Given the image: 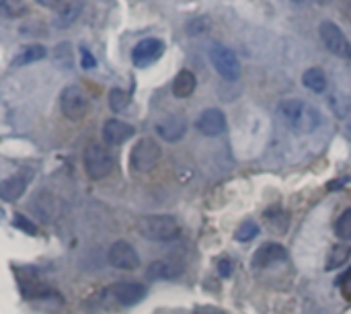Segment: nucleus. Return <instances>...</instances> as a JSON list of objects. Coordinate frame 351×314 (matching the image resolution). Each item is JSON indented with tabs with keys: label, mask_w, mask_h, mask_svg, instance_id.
I'll list each match as a JSON object with an SVG mask.
<instances>
[{
	"label": "nucleus",
	"mask_w": 351,
	"mask_h": 314,
	"mask_svg": "<svg viewBox=\"0 0 351 314\" xmlns=\"http://www.w3.org/2000/svg\"><path fill=\"white\" fill-rule=\"evenodd\" d=\"M278 117L282 123L298 136H306L319 130L321 113L317 107L306 103L304 99H284L278 105Z\"/></svg>",
	"instance_id": "obj_1"
},
{
	"label": "nucleus",
	"mask_w": 351,
	"mask_h": 314,
	"mask_svg": "<svg viewBox=\"0 0 351 314\" xmlns=\"http://www.w3.org/2000/svg\"><path fill=\"white\" fill-rule=\"evenodd\" d=\"M138 232L152 243H173L181 237V226L173 216H146L140 220Z\"/></svg>",
	"instance_id": "obj_2"
},
{
	"label": "nucleus",
	"mask_w": 351,
	"mask_h": 314,
	"mask_svg": "<svg viewBox=\"0 0 351 314\" xmlns=\"http://www.w3.org/2000/svg\"><path fill=\"white\" fill-rule=\"evenodd\" d=\"M115 169V158L113 154L109 152L107 146L103 144H88L86 150H84V171L90 179L99 181V179H105L113 173Z\"/></svg>",
	"instance_id": "obj_3"
},
{
	"label": "nucleus",
	"mask_w": 351,
	"mask_h": 314,
	"mask_svg": "<svg viewBox=\"0 0 351 314\" xmlns=\"http://www.w3.org/2000/svg\"><path fill=\"white\" fill-rule=\"evenodd\" d=\"M160 156H162V150L158 142L152 138H142L140 142H136V146L130 152V167L136 173H150L160 162Z\"/></svg>",
	"instance_id": "obj_4"
},
{
	"label": "nucleus",
	"mask_w": 351,
	"mask_h": 314,
	"mask_svg": "<svg viewBox=\"0 0 351 314\" xmlns=\"http://www.w3.org/2000/svg\"><path fill=\"white\" fill-rule=\"evenodd\" d=\"M144 296H146V288L136 282H119L103 292V300L109 306H134L142 302Z\"/></svg>",
	"instance_id": "obj_5"
},
{
	"label": "nucleus",
	"mask_w": 351,
	"mask_h": 314,
	"mask_svg": "<svg viewBox=\"0 0 351 314\" xmlns=\"http://www.w3.org/2000/svg\"><path fill=\"white\" fill-rule=\"evenodd\" d=\"M60 109L70 121H80L88 113V97L78 84H68L60 93Z\"/></svg>",
	"instance_id": "obj_6"
},
{
	"label": "nucleus",
	"mask_w": 351,
	"mask_h": 314,
	"mask_svg": "<svg viewBox=\"0 0 351 314\" xmlns=\"http://www.w3.org/2000/svg\"><path fill=\"white\" fill-rule=\"evenodd\" d=\"M210 62L224 80L234 82L241 78V62H239L237 53L230 47H226L224 43H214L210 47Z\"/></svg>",
	"instance_id": "obj_7"
},
{
	"label": "nucleus",
	"mask_w": 351,
	"mask_h": 314,
	"mask_svg": "<svg viewBox=\"0 0 351 314\" xmlns=\"http://www.w3.org/2000/svg\"><path fill=\"white\" fill-rule=\"evenodd\" d=\"M321 39L325 43V47L343 58V60H351V43L350 39L346 37V33L341 31V27L333 21H323L321 23Z\"/></svg>",
	"instance_id": "obj_8"
},
{
	"label": "nucleus",
	"mask_w": 351,
	"mask_h": 314,
	"mask_svg": "<svg viewBox=\"0 0 351 314\" xmlns=\"http://www.w3.org/2000/svg\"><path fill=\"white\" fill-rule=\"evenodd\" d=\"M162 53H165V41L158 37H148V39H142L140 43H136V47L132 49V62L138 68H146V66L154 64Z\"/></svg>",
	"instance_id": "obj_9"
},
{
	"label": "nucleus",
	"mask_w": 351,
	"mask_h": 314,
	"mask_svg": "<svg viewBox=\"0 0 351 314\" xmlns=\"http://www.w3.org/2000/svg\"><path fill=\"white\" fill-rule=\"evenodd\" d=\"M109 263L117 269H125V271H134L140 265V257L138 251L128 243V241H115L109 249L107 255Z\"/></svg>",
	"instance_id": "obj_10"
},
{
	"label": "nucleus",
	"mask_w": 351,
	"mask_h": 314,
	"mask_svg": "<svg viewBox=\"0 0 351 314\" xmlns=\"http://www.w3.org/2000/svg\"><path fill=\"white\" fill-rule=\"evenodd\" d=\"M195 128L199 134L208 136V138H216V136H222L226 132V115L216 109V107H210L206 111H202V115L197 117L195 121Z\"/></svg>",
	"instance_id": "obj_11"
},
{
	"label": "nucleus",
	"mask_w": 351,
	"mask_h": 314,
	"mask_svg": "<svg viewBox=\"0 0 351 314\" xmlns=\"http://www.w3.org/2000/svg\"><path fill=\"white\" fill-rule=\"evenodd\" d=\"M286 257H288V251L280 243H265V245H261L255 251V255H253V267L255 269H265V267H271L276 263L286 261Z\"/></svg>",
	"instance_id": "obj_12"
},
{
	"label": "nucleus",
	"mask_w": 351,
	"mask_h": 314,
	"mask_svg": "<svg viewBox=\"0 0 351 314\" xmlns=\"http://www.w3.org/2000/svg\"><path fill=\"white\" fill-rule=\"evenodd\" d=\"M156 132L165 142H179L187 134V119L185 115H169L158 121Z\"/></svg>",
	"instance_id": "obj_13"
},
{
	"label": "nucleus",
	"mask_w": 351,
	"mask_h": 314,
	"mask_svg": "<svg viewBox=\"0 0 351 314\" xmlns=\"http://www.w3.org/2000/svg\"><path fill=\"white\" fill-rule=\"evenodd\" d=\"M134 134H136L134 125H130L121 119H107L103 125V140L111 146H119V144L128 142Z\"/></svg>",
	"instance_id": "obj_14"
},
{
	"label": "nucleus",
	"mask_w": 351,
	"mask_h": 314,
	"mask_svg": "<svg viewBox=\"0 0 351 314\" xmlns=\"http://www.w3.org/2000/svg\"><path fill=\"white\" fill-rule=\"evenodd\" d=\"M195 86H197L195 74L191 70H181L173 80V95L177 99H187L195 93Z\"/></svg>",
	"instance_id": "obj_15"
},
{
	"label": "nucleus",
	"mask_w": 351,
	"mask_h": 314,
	"mask_svg": "<svg viewBox=\"0 0 351 314\" xmlns=\"http://www.w3.org/2000/svg\"><path fill=\"white\" fill-rule=\"evenodd\" d=\"M25 189H27V181L16 175V177H10V179L2 181V185H0V197L4 202H14V200H19L25 193Z\"/></svg>",
	"instance_id": "obj_16"
},
{
	"label": "nucleus",
	"mask_w": 351,
	"mask_h": 314,
	"mask_svg": "<svg viewBox=\"0 0 351 314\" xmlns=\"http://www.w3.org/2000/svg\"><path fill=\"white\" fill-rule=\"evenodd\" d=\"M181 267L171 263V261H156L148 267V278L150 280H175L181 276Z\"/></svg>",
	"instance_id": "obj_17"
},
{
	"label": "nucleus",
	"mask_w": 351,
	"mask_h": 314,
	"mask_svg": "<svg viewBox=\"0 0 351 314\" xmlns=\"http://www.w3.org/2000/svg\"><path fill=\"white\" fill-rule=\"evenodd\" d=\"M302 82L308 90L313 93H325L329 82H327V76L321 68H308L302 76Z\"/></svg>",
	"instance_id": "obj_18"
},
{
	"label": "nucleus",
	"mask_w": 351,
	"mask_h": 314,
	"mask_svg": "<svg viewBox=\"0 0 351 314\" xmlns=\"http://www.w3.org/2000/svg\"><path fill=\"white\" fill-rule=\"evenodd\" d=\"M47 56V49L39 43H33V45H27L12 62V66H27V64H33V62H39Z\"/></svg>",
	"instance_id": "obj_19"
},
{
	"label": "nucleus",
	"mask_w": 351,
	"mask_h": 314,
	"mask_svg": "<svg viewBox=\"0 0 351 314\" xmlns=\"http://www.w3.org/2000/svg\"><path fill=\"white\" fill-rule=\"evenodd\" d=\"M351 255V247L350 245H337L331 249L329 257H327V263H325V269L327 271H335L339 269L341 265H346V261L350 259Z\"/></svg>",
	"instance_id": "obj_20"
},
{
	"label": "nucleus",
	"mask_w": 351,
	"mask_h": 314,
	"mask_svg": "<svg viewBox=\"0 0 351 314\" xmlns=\"http://www.w3.org/2000/svg\"><path fill=\"white\" fill-rule=\"evenodd\" d=\"M130 101H132V97H130L128 90H123V88H111V93H109V107L115 113L125 111L128 105H130Z\"/></svg>",
	"instance_id": "obj_21"
},
{
	"label": "nucleus",
	"mask_w": 351,
	"mask_h": 314,
	"mask_svg": "<svg viewBox=\"0 0 351 314\" xmlns=\"http://www.w3.org/2000/svg\"><path fill=\"white\" fill-rule=\"evenodd\" d=\"M265 220H267L269 228L276 230V232H284V230L288 228V216H286L280 208L267 210V212H265Z\"/></svg>",
	"instance_id": "obj_22"
},
{
	"label": "nucleus",
	"mask_w": 351,
	"mask_h": 314,
	"mask_svg": "<svg viewBox=\"0 0 351 314\" xmlns=\"http://www.w3.org/2000/svg\"><path fill=\"white\" fill-rule=\"evenodd\" d=\"M0 10L6 19H16L27 12V4L23 0H0Z\"/></svg>",
	"instance_id": "obj_23"
},
{
	"label": "nucleus",
	"mask_w": 351,
	"mask_h": 314,
	"mask_svg": "<svg viewBox=\"0 0 351 314\" xmlns=\"http://www.w3.org/2000/svg\"><path fill=\"white\" fill-rule=\"evenodd\" d=\"M259 237V224H255V222H245V224H241L239 226V230L234 232V239L239 241V243H249V241H253V239H257Z\"/></svg>",
	"instance_id": "obj_24"
},
{
	"label": "nucleus",
	"mask_w": 351,
	"mask_h": 314,
	"mask_svg": "<svg viewBox=\"0 0 351 314\" xmlns=\"http://www.w3.org/2000/svg\"><path fill=\"white\" fill-rule=\"evenodd\" d=\"M335 234L341 239V241H351V210H346L337 224H335Z\"/></svg>",
	"instance_id": "obj_25"
},
{
	"label": "nucleus",
	"mask_w": 351,
	"mask_h": 314,
	"mask_svg": "<svg viewBox=\"0 0 351 314\" xmlns=\"http://www.w3.org/2000/svg\"><path fill=\"white\" fill-rule=\"evenodd\" d=\"M80 66H82V68H86V70H90V68H95V66H97L95 56H93L86 47H80Z\"/></svg>",
	"instance_id": "obj_26"
},
{
	"label": "nucleus",
	"mask_w": 351,
	"mask_h": 314,
	"mask_svg": "<svg viewBox=\"0 0 351 314\" xmlns=\"http://www.w3.org/2000/svg\"><path fill=\"white\" fill-rule=\"evenodd\" d=\"M218 274L222 278H230L232 276V261L230 259H220L218 261Z\"/></svg>",
	"instance_id": "obj_27"
},
{
	"label": "nucleus",
	"mask_w": 351,
	"mask_h": 314,
	"mask_svg": "<svg viewBox=\"0 0 351 314\" xmlns=\"http://www.w3.org/2000/svg\"><path fill=\"white\" fill-rule=\"evenodd\" d=\"M29 224H31V222H27L23 216H16V218H14V226H16V228H23V230H27L29 234H35V226H29Z\"/></svg>",
	"instance_id": "obj_28"
},
{
	"label": "nucleus",
	"mask_w": 351,
	"mask_h": 314,
	"mask_svg": "<svg viewBox=\"0 0 351 314\" xmlns=\"http://www.w3.org/2000/svg\"><path fill=\"white\" fill-rule=\"evenodd\" d=\"M191 314H226L222 313L220 309H216V306H197L195 311Z\"/></svg>",
	"instance_id": "obj_29"
},
{
	"label": "nucleus",
	"mask_w": 351,
	"mask_h": 314,
	"mask_svg": "<svg viewBox=\"0 0 351 314\" xmlns=\"http://www.w3.org/2000/svg\"><path fill=\"white\" fill-rule=\"evenodd\" d=\"M341 286H343V294L351 298V269L343 276V280H341Z\"/></svg>",
	"instance_id": "obj_30"
},
{
	"label": "nucleus",
	"mask_w": 351,
	"mask_h": 314,
	"mask_svg": "<svg viewBox=\"0 0 351 314\" xmlns=\"http://www.w3.org/2000/svg\"><path fill=\"white\" fill-rule=\"evenodd\" d=\"M39 4H43V6H47V8H60V0H37Z\"/></svg>",
	"instance_id": "obj_31"
},
{
	"label": "nucleus",
	"mask_w": 351,
	"mask_h": 314,
	"mask_svg": "<svg viewBox=\"0 0 351 314\" xmlns=\"http://www.w3.org/2000/svg\"><path fill=\"white\" fill-rule=\"evenodd\" d=\"M346 183H348V179H339V181H335V183H329V191H335V189L343 187Z\"/></svg>",
	"instance_id": "obj_32"
},
{
	"label": "nucleus",
	"mask_w": 351,
	"mask_h": 314,
	"mask_svg": "<svg viewBox=\"0 0 351 314\" xmlns=\"http://www.w3.org/2000/svg\"><path fill=\"white\" fill-rule=\"evenodd\" d=\"M317 4H321V6H327V4H331L333 0H315Z\"/></svg>",
	"instance_id": "obj_33"
},
{
	"label": "nucleus",
	"mask_w": 351,
	"mask_h": 314,
	"mask_svg": "<svg viewBox=\"0 0 351 314\" xmlns=\"http://www.w3.org/2000/svg\"><path fill=\"white\" fill-rule=\"evenodd\" d=\"M292 2H296V4H302L304 0H292Z\"/></svg>",
	"instance_id": "obj_34"
}]
</instances>
